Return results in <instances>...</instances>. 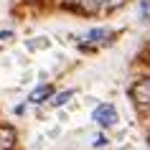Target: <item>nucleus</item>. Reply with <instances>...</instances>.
Here are the masks:
<instances>
[{
    "mask_svg": "<svg viewBox=\"0 0 150 150\" xmlns=\"http://www.w3.org/2000/svg\"><path fill=\"white\" fill-rule=\"evenodd\" d=\"M117 110H115V104H102V107H97L94 112V122L99 127H112V125H117Z\"/></svg>",
    "mask_w": 150,
    "mask_h": 150,
    "instance_id": "nucleus-2",
    "label": "nucleus"
},
{
    "mask_svg": "<svg viewBox=\"0 0 150 150\" xmlns=\"http://www.w3.org/2000/svg\"><path fill=\"white\" fill-rule=\"evenodd\" d=\"M130 99L137 110H150V76H142L130 87Z\"/></svg>",
    "mask_w": 150,
    "mask_h": 150,
    "instance_id": "nucleus-1",
    "label": "nucleus"
},
{
    "mask_svg": "<svg viewBox=\"0 0 150 150\" xmlns=\"http://www.w3.org/2000/svg\"><path fill=\"white\" fill-rule=\"evenodd\" d=\"M16 130L10 125H0V150H13L16 148Z\"/></svg>",
    "mask_w": 150,
    "mask_h": 150,
    "instance_id": "nucleus-3",
    "label": "nucleus"
},
{
    "mask_svg": "<svg viewBox=\"0 0 150 150\" xmlns=\"http://www.w3.org/2000/svg\"><path fill=\"white\" fill-rule=\"evenodd\" d=\"M150 8V0H142V10H148Z\"/></svg>",
    "mask_w": 150,
    "mask_h": 150,
    "instance_id": "nucleus-9",
    "label": "nucleus"
},
{
    "mask_svg": "<svg viewBox=\"0 0 150 150\" xmlns=\"http://www.w3.org/2000/svg\"><path fill=\"white\" fill-rule=\"evenodd\" d=\"M102 145H107V140H104L102 135H99V137H94V148H102Z\"/></svg>",
    "mask_w": 150,
    "mask_h": 150,
    "instance_id": "nucleus-8",
    "label": "nucleus"
},
{
    "mask_svg": "<svg viewBox=\"0 0 150 150\" xmlns=\"http://www.w3.org/2000/svg\"><path fill=\"white\" fill-rule=\"evenodd\" d=\"M107 38H110V31L107 28H94V31L87 33V41L92 46H102V43H107Z\"/></svg>",
    "mask_w": 150,
    "mask_h": 150,
    "instance_id": "nucleus-4",
    "label": "nucleus"
},
{
    "mask_svg": "<svg viewBox=\"0 0 150 150\" xmlns=\"http://www.w3.org/2000/svg\"><path fill=\"white\" fill-rule=\"evenodd\" d=\"M28 46H31V48H48V46H51V41H48V38H36L33 43H28Z\"/></svg>",
    "mask_w": 150,
    "mask_h": 150,
    "instance_id": "nucleus-7",
    "label": "nucleus"
},
{
    "mask_svg": "<svg viewBox=\"0 0 150 150\" xmlns=\"http://www.w3.org/2000/svg\"><path fill=\"white\" fill-rule=\"evenodd\" d=\"M71 94H74V92H61V94H56L54 99H51V104H54V107H64V104L71 99Z\"/></svg>",
    "mask_w": 150,
    "mask_h": 150,
    "instance_id": "nucleus-6",
    "label": "nucleus"
},
{
    "mask_svg": "<svg viewBox=\"0 0 150 150\" xmlns=\"http://www.w3.org/2000/svg\"><path fill=\"white\" fill-rule=\"evenodd\" d=\"M48 97H51V87H48V84H43V87H38V89H33V92H31L28 102H33V104H41L43 99H48Z\"/></svg>",
    "mask_w": 150,
    "mask_h": 150,
    "instance_id": "nucleus-5",
    "label": "nucleus"
}]
</instances>
